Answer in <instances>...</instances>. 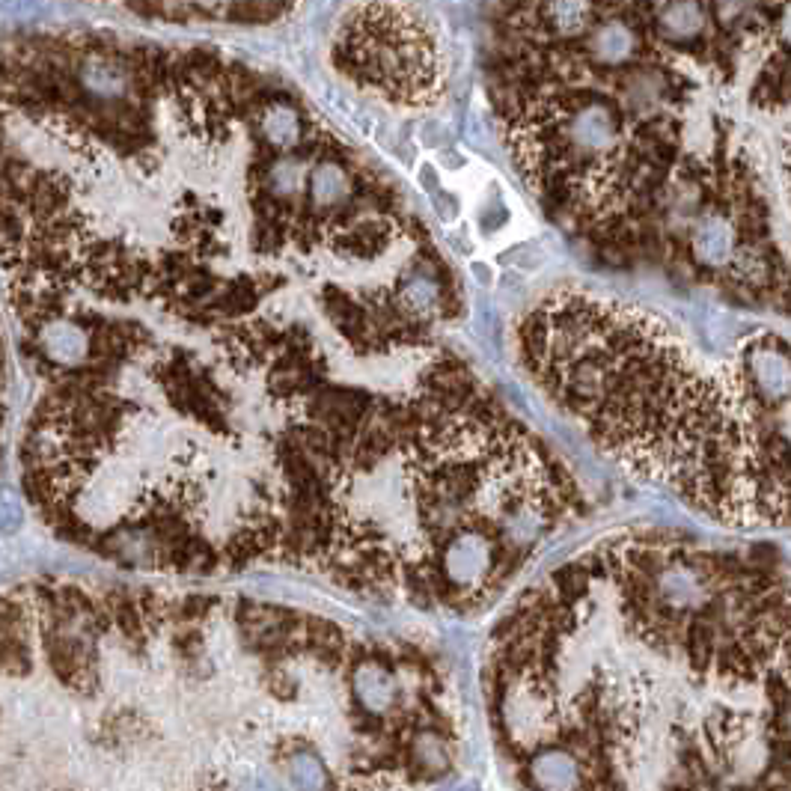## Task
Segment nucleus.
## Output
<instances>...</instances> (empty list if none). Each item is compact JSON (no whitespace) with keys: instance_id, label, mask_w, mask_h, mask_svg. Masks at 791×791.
Listing matches in <instances>:
<instances>
[{"instance_id":"1","label":"nucleus","mask_w":791,"mask_h":791,"mask_svg":"<svg viewBox=\"0 0 791 791\" xmlns=\"http://www.w3.org/2000/svg\"><path fill=\"white\" fill-rule=\"evenodd\" d=\"M482 687L524 791H791V580L667 530L583 548L497 616Z\"/></svg>"},{"instance_id":"2","label":"nucleus","mask_w":791,"mask_h":791,"mask_svg":"<svg viewBox=\"0 0 791 791\" xmlns=\"http://www.w3.org/2000/svg\"><path fill=\"white\" fill-rule=\"evenodd\" d=\"M533 381L637 479L708 521L791 530V402L756 390L741 354L702 363L616 304L557 298L518 331Z\"/></svg>"},{"instance_id":"3","label":"nucleus","mask_w":791,"mask_h":791,"mask_svg":"<svg viewBox=\"0 0 791 791\" xmlns=\"http://www.w3.org/2000/svg\"><path fill=\"white\" fill-rule=\"evenodd\" d=\"M741 241L738 226L726 212H702L690 229V256L702 271H726L735 262Z\"/></svg>"},{"instance_id":"4","label":"nucleus","mask_w":791,"mask_h":791,"mask_svg":"<svg viewBox=\"0 0 791 791\" xmlns=\"http://www.w3.org/2000/svg\"><path fill=\"white\" fill-rule=\"evenodd\" d=\"M637 51H640V36L625 21H607V24L592 27L589 42H586V57L598 69H619L631 63Z\"/></svg>"},{"instance_id":"5","label":"nucleus","mask_w":791,"mask_h":791,"mask_svg":"<svg viewBox=\"0 0 791 791\" xmlns=\"http://www.w3.org/2000/svg\"><path fill=\"white\" fill-rule=\"evenodd\" d=\"M655 30L667 45H693L708 30L705 0H667L655 15Z\"/></svg>"},{"instance_id":"6","label":"nucleus","mask_w":791,"mask_h":791,"mask_svg":"<svg viewBox=\"0 0 791 791\" xmlns=\"http://www.w3.org/2000/svg\"><path fill=\"white\" fill-rule=\"evenodd\" d=\"M539 18L557 39H577L592 30L595 0H539Z\"/></svg>"},{"instance_id":"7","label":"nucleus","mask_w":791,"mask_h":791,"mask_svg":"<svg viewBox=\"0 0 791 791\" xmlns=\"http://www.w3.org/2000/svg\"><path fill=\"white\" fill-rule=\"evenodd\" d=\"M286 777L292 791H334L328 762L310 747H298L286 756Z\"/></svg>"},{"instance_id":"8","label":"nucleus","mask_w":791,"mask_h":791,"mask_svg":"<svg viewBox=\"0 0 791 791\" xmlns=\"http://www.w3.org/2000/svg\"><path fill=\"white\" fill-rule=\"evenodd\" d=\"M108 554L122 563H146L155 554L149 530H116L108 536Z\"/></svg>"},{"instance_id":"9","label":"nucleus","mask_w":791,"mask_h":791,"mask_svg":"<svg viewBox=\"0 0 791 791\" xmlns=\"http://www.w3.org/2000/svg\"><path fill=\"white\" fill-rule=\"evenodd\" d=\"M24 521V506L21 497L9 488L0 491V533H12Z\"/></svg>"},{"instance_id":"10","label":"nucleus","mask_w":791,"mask_h":791,"mask_svg":"<svg viewBox=\"0 0 791 791\" xmlns=\"http://www.w3.org/2000/svg\"><path fill=\"white\" fill-rule=\"evenodd\" d=\"M506 224H509V209H506V200L497 194V197L485 206V212H479V229H482V232H500Z\"/></svg>"},{"instance_id":"11","label":"nucleus","mask_w":791,"mask_h":791,"mask_svg":"<svg viewBox=\"0 0 791 791\" xmlns=\"http://www.w3.org/2000/svg\"><path fill=\"white\" fill-rule=\"evenodd\" d=\"M435 200H438V215L444 218V221H455L458 218V212H461V203H458V197L455 194H450V191H435Z\"/></svg>"},{"instance_id":"12","label":"nucleus","mask_w":791,"mask_h":791,"mask_svg":"<svg viewBox=\"0 0 791 791\" xmlns=\"http://www.w3.org/2000/svg\"><path fill=\"white\" fill-rule=\"evenodd\" d=\"M774 27H777V39H780V45L791 51V0H786V3L780 6V15H777Z\"/></svg>"},{"instance_id":"13","label":"nucleus","mask_w":791,"mask_h":791,"mask_svg":"<svg viewBox=\"0 0 791 791\" xmlns=\"http://www.w3.org/2000/svg\"><path fill=\"white\" fill-rule=\"evenodd\" d=\"M470 274L479 280V286H494V280H497V271L488 262H479V259L470 262Z\"/></svg>"},{"instance_id":"14","label":"nucleus","mask_w":791,"mask_h":791,"mask_svg":"<svg viewBox=\"0 0 791 791\" xmlns=\"http://www.w3.org/2000/svg\"><path fill=\"white\" fill-rule=\"evenodd\" d=\"M238 791H280V789H277L268 777H253V780H247Z\"/></svg>"},{"instance_id":"15","label":"nucleus","mask_w":791,"mask_h":791,"mask_svg":"<svg viewBox=\"0 0 791 791\" xmlns=\"http://www.w3.org/2000/svg\"><path fill=\"white\" fill-rule=\"evenodd\" d=\"M444 791H476V786H470V783H458V786H450V789Z\"/></svg>"}]
</instances>
